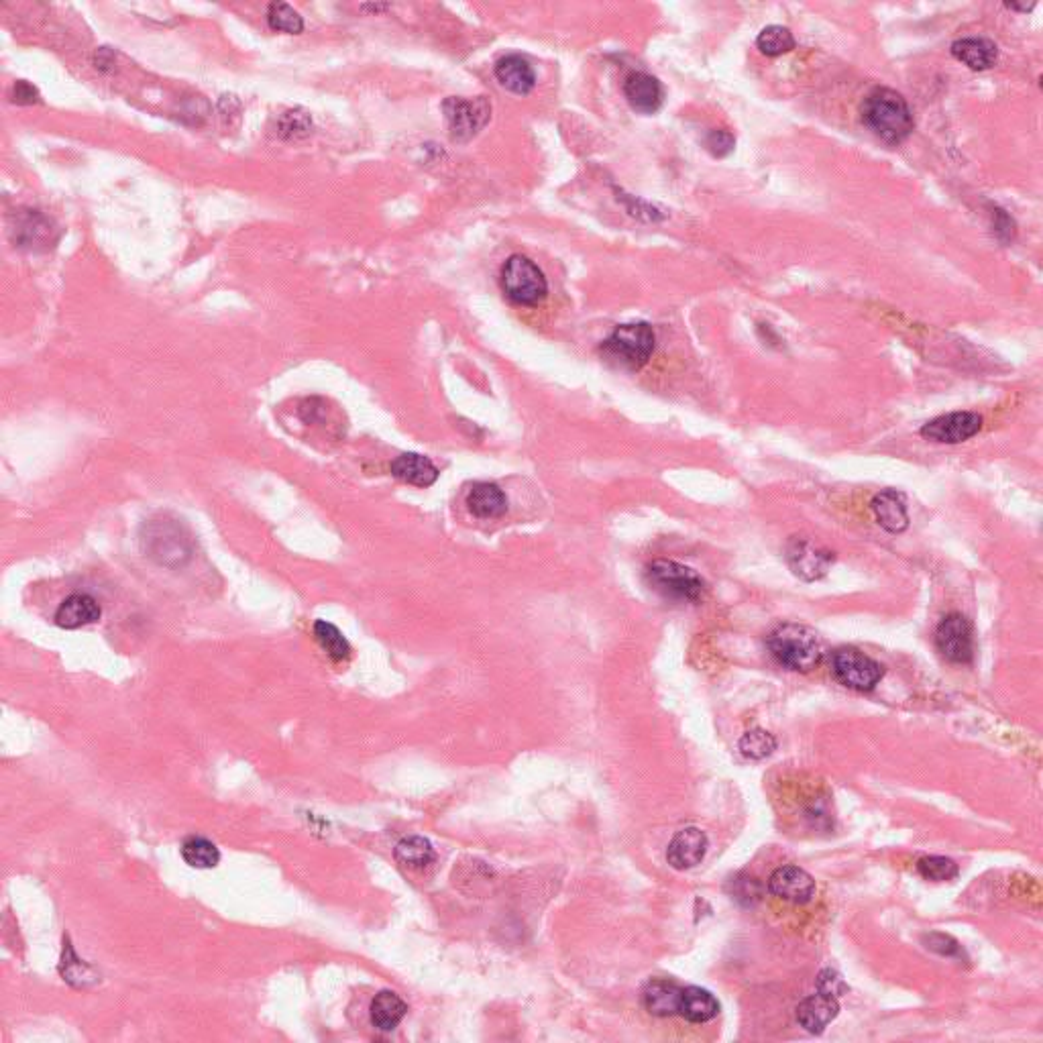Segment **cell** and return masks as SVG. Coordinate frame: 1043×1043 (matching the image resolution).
<instances>
[{"instance_id":"obj_21","label":"cell","mask_w":1043,"mask_h":1043,"mask_svg":"<svg viewBox=\"0 0 1043 1043\" xmlns=\"http://www.w3.org/2000/svg\"><path fill=\"white\" fill-rule=\"evenodd\" d=\"M493 72H496L498 82L506 90H510L518 96L530 94L536 86V74H534L530 62L524 60L522 56H516V53L514 56H506V58L498 60L496 70Z\"/></svg>"},{"instance_id":"obj_6","label":"cell","mask_w":1043,"mask_h":1043,"mask_svg":"<svg viewBox=\"0 0 1043 1043\" xmlns=\"http://www.w3.org/2000/svg\"><path fill=\"white\" fill-rule=\"evenodd\" d=\"M648 585L667 599L699 601L705 595V581L691 567L675 561H654L646 567Z\"/></svg>"},{"instance_id":"obj_20","label":"cell","mask_w":1043,"mask_h":1043,"mask_svg":"<svg viewBox=\"0 0 1043 1043\" xmlns=\"http://www.w3.org/2000/svg\"><path fill=\"white\" fill-rule=\"evenodd\" d=\"M100 614V606L94 597L76 593L62 601V606L56 612V624L64 630H78L82 626L98 622Z\"/></svg>"},{"instance_id":"obj_12","label":"cell","mask_w":1043,"mask_h":1043,"mask_svg":"<svg viewBox=\"0 0 1043 1043\" xmlns=\"http://www.w3.org/2000/svg\"><path fill=\"white\" fill-rule=\"evenodd\" d=\"M768 891L783 901L803 905L813 899L815 881L807 870L799 866H781L768 878Z\"/></svg>"},{"instance_id":"obj_13","label":"cell","mask_w":1043,"mask_h":1043,"mask_svg":"<svg viewBox=\"0 0 1043 1043\" xmlns=\"http://www.w3.org/2000/svg\"><path fill=\"white\" fill-rule=\"evenodd\" d=\"M709 848L705 832L699 828H685L675 834L667 848V860L675 870H689L703 862Z\"/></svg>"},{"instance_id":"obj_28","label":"cell","mask_w":1043,"mask_h":1043,"mask_svg":"<svg viewBox=\"0 0 1043 1043\" xmlns=\"http://www.w3.org/2000/svg\"><path fill=\"white\" fill-rule=\"evenodd\" d=\"M738 748H740L742 756H746L750 760H764L777 750V738L771 732L756 728V730L746 732L740 738Z\"/></svg>"},{"instance_id":"obj_33","label":"cell","mask_w":1043,"mask_h":1043,"mask_svg":"<svg viewBox=\"0 0 1043 1043\" xmlns=\"http://www.w3.org/2000/svg\"><path fill=\"white\" fill-rule=\"evenodd\" d=\"M51 233L49 229V221H45V218L41 214H37L35 210L27 214L25 223H21L19 227V235H21V247H31L35 249V245L39 243H45L47 241V235Z\"/></svg>"},{"instance_id":"obj_38","label":"cell","mask_w":1043,"mask_h":1043,"mask_svg":"<svg viewBox=\"0 0 1043 1043\" xmlns=\"http://www.w3.org/2000/svg\"><path fill=\"white\" fill-rule=\"evenodd\" d=\"M742 885H744V889H740L738 885H734V897H736L738 901H744V905H750L752 899H758V897H760L758 883L754 881V878H748V876H746L744 881H742Z\"/></svg>"},{"instance_id":"obj_7","label":"cell","mask_w":1043,"mask_h":1043,"mask_svg":"<svg viewBox=\"0 0 1043 1043\" xmlns=\"http://www.w3.org/2000/svg\"><path fill=\"white\" fill-rule=\"evenodd\" d=\"M832 673L848 689L872 691L881 683L885 669L862 650L844 646L832 654Z\"/></svg>"},{"instance_id":"obj_11","label":"cell","mask_w":1043,"mask_h":1043,"mask_svg":"<svg viewBox=\"0 0 1043 1043\" xmlns=\"http://www.w3.org/2000/svg\"><path fill=\"white\" fill-rule=\"evenodd\" d=\"M787 563L799 579L817 581L828 575L834 563V555L807 538L795 536L787 546Z\"/></svg>"},{"instance_id":"obj_18","label":"cell","mask_w":1043,"mask_h":1043,"mask_svg":"<svg viewBox=\"0 0 1043 1043\" xmlns=\"http://www.w3.org/2000/svg\"><path fill=\"white\" fill-rule=\"evenodd\" d=\"M465 504L469 512L479 520H496L508 512V500L504 491L496 483H473L469 489Z\"/></svg>"},{"instance_id":"obj_16","label":"cell","mask_w":1043,"mask_h":1043,"mask_svg":"<svg viewBox=\"0 0 1043 1043\" xmlns=\"http://www.w3.org/2000/svg\"><path fill=\"white\" fill-rule=\"evenodd\" d=\"M683 988L673 980H650L642 991V1005L654 1017L679 1015Z\"/></svg>"},{"instance_id":"obj_25","label":"cell","mask_w":1043,"mask_h":1043,"mask_svg":"<svg viewBox=\"0 0 1043 1043\" xmlns=\"http://www.w3.org/2000/svg\"><path fill=\"white\" fill-rule=\"evenodd\" d=\"M394 854H396V860L402 866H408V868H426L436 858L432 844L426 838H420V836L404 838L396 846Z\"/></svg>"},{"instance_id":"obj_31","label":"cell","mask_w":1043,"mask_h":1043,"mask_svg":"<svg viewBox=\"0 0 1043 1043\" xmlns=\"http://www.w3.org/2000/svg\"><path fill=\"white\" fill-rule=\"evenodd\" d=\"M917 872L925 878V881L946 883L958 876L960 868L952 858H946V856H923L917 862Z\"/></svg>"},{"instance_id":"obj_35","label":"cell","mask_w":1043,"mask_h":1043,"mask_svg":"<svg viewBox=\"0 0 1043 1043\" xmlns=\"http://www.w3.org/2000/svg\"><path fill=\"white\" fill-rule=\"evenodd\" d=\"M734 145H736V139L730 131H724V129H716V131H709L707 137H705V147L711 155L716 157H726L728 153L734 151Z\"/></svg>"},{"instance_id":"obj_3","label":"cell","mask_w":1043,"mask_h":1043,"mask_svg":"<svg viewBox=\"0 0 1043 1043\" xmlns=\"http://www.w3.org/2000/svg\"><path fill=\"white\" fill-rule=\"evenodd\" d=\"M656 347V335L648 322H630L618 326L616 331L601 343L599 353L608 363L638 371L652 357Z\"/></svg>"},{"instance_id":"obj_22","label":"cell","mask_w":1043,"mask_h":1043,"mask_svg":"<svg viewBox=\"0 0 1043 1043\" xmlns=\"http://www.w3.org/2000/svg\"><path fill=\"white\" fill-rule=\"evenodd\" d=\"M392 475L408 485L430 487L438 479V469L424 455L404 453V455L396 457V461L392 463Z\"/></svg>"},{"instance_id":"obj_23","label":"cell","mask_w":1043,"mask_h":1043,"mask_svg":"<svg viewBox=\"0 0 1043 1043\" xmlns=\"http://www.w3.org/2000/svg\"><path fill=\"white\" fill-rule=\"evenodd\" d=\"M679 1015L691 1023H707L720 1015V1001L701 986L683 988Z\"/></svg>"},{"instance_id":"obj_15","label":"cell","mask_w":1043,"mask_h":1043,"mask_svg":"<svg viewBox=\"0 0 1043 1043\" xmlns=\"http://www.w3.org/2000/svg\"><path fill=\"white\" fill-rule=\"evenodd\" d=\"M840 1015V1003L838 999L830 997V995H823V993H817V995H811L807 999H803L797 1007V1021L799 1025L813 1033V1035H819L826 1031V1027Z\"/></svg>"},{"instance_id":"obj_27","label":"cell","mask_w":1043,"mask_h":1043,"mask_svg":"<svg viewBox=\"0 0 1043 1043\" xmlns=\"http://www.w3.org/2000/svg\"><path fill=\"white\" fill-rule=\"evenodd\" d=\"M182 858L192 868L208 870L221 862V852H218V848L210 840L192 836L182 844Z\"/></svg>"},{"instance_id":"obj_4","label":"cell","mask_w":1043,"mask_h":1043,"mask_svg":"<svg viewBox=\"0 0 1043 1043\" xmlns=\"http://www.w3.org/2000/svg\"><path fill=\"white\" fill-rule=\"evenodd\" d=\"M145 551L161 565H178L192 555V534L188 528L170 516L153 518L143 532Z\"/></svg>"},{"instance_id":"obj_34","label":"cell","mask_w":1043,"mask_h":1043,"mask_svg":"<svg viewBox=\"0 0 1043 1043\" xmlns=\"http://www.w3.org/2000/svg\"><path fill=\"white\" fill-rule=\"evenodd\" d=\"M815 986H817V993H823V995H830L834 999H840L842 995L848 993V984L844 982L842 974L832 970V968H826L821 970L817 974V980H815Z\"/></svg>"},{"instance_id":"obj_9","label":"cell","mask_w":1043,"mask_h":1043,"mask_svg":"<svg viewBox=\"0 0 1043 1043\" xmlns=\"http://www.w3.org/2000/svg\"><path fill=\"white\" fill-rule=\"evenodd\" d=\"M982 428V416L974 412H952L933 418L923 424L921 436L925 441L940 445H960L976 436Z\"/></svg>"},{"instance_id":"obj_30","label":"cell","mask_w":1043,"mask_h":1043,"mask_svg":"<svg viewBox=\"0 0 1043 1043\" xmlns=\"http://www.w3.org/2000/svg\"><path fill=\"white\" fill-rule=\"evenodd\" d=\"M267 23L273 31H284L290 35H300L304 31V19L288 3H271L267 9Z\"/></svg>"},{"instance_id":"obj_17","label":"cell","mask_w":1043,"mask_h":1043,"mask_svg":"<svg viewBox=\"0 0 1043 1043\" xmlns=\"http://www.w3.org/2000/svg\"><path fill=\"white\" fill-rule=\"evenodd\" d=\"M952 56L974 72L993 68L999 60V47L986 37H966L952 43Z\"/></svg>"},{"instance_id":"obj_40","label":"cell","mask_w":1043,"mask_h":1043,"mask_svg":"<svg viewBox=\"0 0 1043 1043\" xmlns=\"http://www.w3.org/2000/svg\"><path fill=\"white\" fill-rule=\"evenodd\" d=\"M1005 7H1007V9H1013V11H1023V13H1027V11H1031L1035 5H1015V3H1007Z\"/></svg>"},{"instance_id":"obj_24","label":"cell","mask_w":1043,"mask_h":1043,"mask_svg":"<svg viewBox=\"0 0 1043 1043\" xmlns=\"http://www.w3.org/2000/svg\"><path fill=\"white\" fill-rule=\"evenodd\" d=\"M406 1013H408V1005L396 993L381 991L375 995V999L371 1003L369 1017H371V1023L375 1029L388 1033V1031H394L402 1023Z\"/></svg>"},{"instance_id":"obj_37","label":"cell","mask_w":1043,"mask_h":1043,"mask_svg":"<svg viewBox=\"0 0 1043 1043\" xmlns=\"http://www.w3.org/2000/svg\"><path fill=\"white\" fill-rule=\"evenodd\" d=\"M13 100H15L17 104H33V102L39 100V92H37L35 86H31L29 82L21 80V82H17L15 88H13Z\"/></svg>"},{"instance_id":"obj_2","label":"cell","mask_w":1043,"mask_h":1043,"mask_svg":"<svg viewBox=\"0 0 1043 1043\" xmlns=\"http://www.w3.org/2000/svg\"><path fill=\"white\" fill-rule=\"evenodd\" d=\"M766 648L775 661L795 673H809L819 665L823 644L815 630L803 624H781L766 638Z\"/></svg>"},{"instance_id":"obj_26","label":"cell","mask_w":1043,"mask_h":1043,"mask_svg":"<svg viewBox=\"0 0 1043 1043\" xmlns=\"http://www.w3.org/2000/svg\"><path fill=\"white\" fill-rule=\"evenodd\" d=\"M795 45H797V41H795L793 33L781 25L764 27L760 31V35L756 37V47L768 58H779V56H783V53L793 51Z\"/></svg>"},{"instance_id":"obj_8","label":"cell","mask_w":1043,"mask_h":1043,"mask_svg":"<svg viewBox=\"0 0 1043 1043\" xmlns=\"http://www.w3.org/2000/svg\"><path fill=\"white\" fill-rule=\"evenodd\" d=\"M443 113L449 123L453 141L465 143L473 139L491 121V104L485 96L473 100L451 96L443 102Z\"/></svg>"},{"instance_id":"obj_5","label":"cell","mask_w":1043,"mask_h":1043,"mask_svg":"<svg viewBox=\"0 0 1043 1043\" xmlns=\"http://www.w3.org/2000/svg\"><path fill=\"white\" fill-rule=\"evenodd\" d=\"M500 284L508 300L520 306H534L548 294L542 269L526 255H512L502 265Z\"/></svg>"},{"instance_id":"obj_1","label":"cell","mask_w":1043,"mask_h":1043,"mask_svg":"<svg viewBox=\"0 0 1043 1043\" xmlns=\"http://www.w3.org/2000/svg\"><path fill=\"white\" fill-rule=\"evenodd\" d=\"M862 121L876 137L893 145L903 143L915 127L907 100L891 88H876L864 98Z\"/></svg>"},{"instance_id":"obj_39","label":"cell","mask_w":1043,"mask_h":1043,"mask_svg":"<svg viewBox=\"0 0 1043 1043\" xmlns=\"http://www.w3.org/2000/svg\"><path fill=\"white\" fill-rule=\"evenodd\" d=\"M361 9H363V11H371V13H381V11L392 9V5H363Z\"/></svg>"},{"instance_id":"obj_32","label":"cell","mask_w":1043,"mask_h":1043,"mask_svg":"<svg viewBox=\"0 0 1043 1043\" xmlns=\"http://www.w3.org/2000/svg\"><path fill=\"white\" fill-rule=\"evenodd\" d=\"M312 131V117L304 108H292L278 119V135L282 139H304Z\"/></svg>"},{"instance_id":"obj_10","label":"cell","mask_w":1043,"mask_h":1043,"mask_svg":"<svg viewBox=\"0 0 1043 1043\" xmlns=\"http://www.w3.org/2000/svg\"><path fill=\"white\" fill-rule=\"evenodd\" d=\"M936 646L950 663L966 665L974 656V632L962 614L946 616L936 630Z\"/></svg>"},{"instance_id":"obj_36","label":"cell","mask_w":1043,"mask_h":1043,"mask_svg":"<svg viewBox=\"0 0 1043 1043\" xmlns=\"http://www.w3.org/2000/svg\"><path fill=\"white\" fill-rule=\"evenodd\" d=\"M927 948L942 956H956L962 952L960 944L950 936H944V933H931V936H927Z\"/></svg>"},{"instance_id":"obj_19","label":"cell","mask_w":1043,"mask_h":1043,"mask_svg":"<svg viewBox=\"0 0 1043 1043\" xmlns=\"http://www.w3.org/2000/svg\"><path fill=\"white\" fill-rule=\"evenodd\" d=\"M872 512L876 522L891 534H901L909 528V512L905 496L895 489H885L872 500Z\"/></svg>"},{"instance_id":"obj_14","label":"cell","mask_w":1043,"mask_h":1043,"mask_svg":"<svg viewBox=\"0 0 1043 1043\" xmlns=\"http://www.w3.org/2000/svg\"><path fill=\"white\" fill-rule=\"evenodd\" d=\"M624 96L634 111L652 115L663 106L665 92H663V84L658 82L654 76L644 74V72H632L624 80Z\"/></svg>"},{"instance_id":"obj_29","label":"cell","mask_w":1043,"mask_h":1043,"mask_svg":"<svg viewBox=\"0 0 1043 1043\" xmlns=\"http://www.w3.org/2000/svg\"><path fill=\"white\" fill-rule=\"evenodd\" d=\"M314 636L320 642V646L335 658V661H345V658L349 656L351 646H349L347 638L339 632L337 626L318 620L314 624Z\"/></svg>"}]
</instances>
